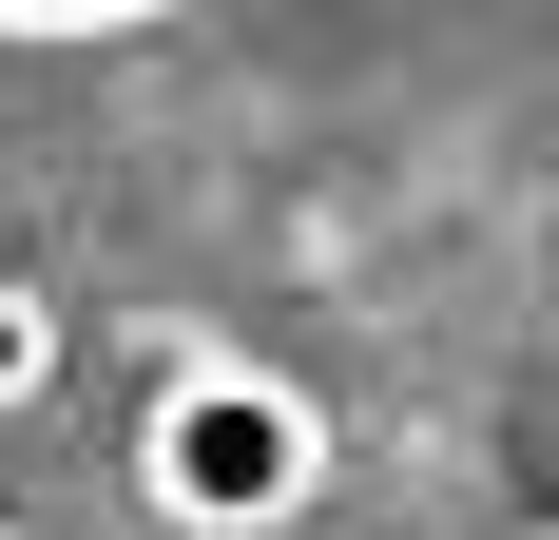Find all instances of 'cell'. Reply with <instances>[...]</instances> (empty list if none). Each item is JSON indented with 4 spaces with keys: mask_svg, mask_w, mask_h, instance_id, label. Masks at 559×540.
Masks as SVG:
<instances>
[{
    "mask_svg": "<svg viewBox=\"0 0 559 540\" xmlns=\"http://www.w3.org/2000/svg\"><path fill=\"white\" fill-rule=\"evenodd\" d=\"M329 386L271 367V348H174V386L135 406V502L174 540H289L329 502Z\"/></svg>",
    "mask_w": 559,
    "mask_h": 540,
    "instance_id": "cell-1",
    "label": "cell"
},
{
    "mask_svg": "<svg viewBox=\"0 0 559 540\" xmlns=\"http://www.w3.org/2000/svg\"><path fill=\"white\" fill-rule=\"evenodd\" d=\"M39 386H58V290L0 270V406H39Z\"/></svg>",
    "mask_w": 559,
    "mask_h": 540,
    "instance_id": "cell-2",
    "label": "cell"
},
{
    "mask_svg": "<svg viewBox=\"0 0 559 540\" xmlns=\"http://www.w3.org/2000/svg\"><path fill=\"white\" fill-rule=\"evenodd\" d=\"M0 540H39V521H0Z\"/></svg>",
    "mask_w": 559,
    "mask_h": 540,
    "instance_id": "cell-3",
    "label": "cell"
}]
</instances>
